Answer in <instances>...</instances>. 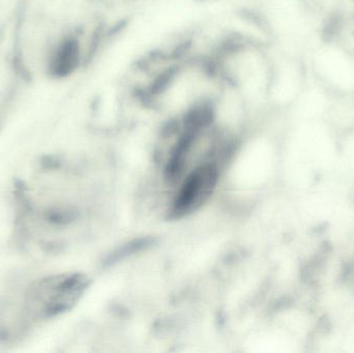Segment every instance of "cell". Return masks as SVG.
<instances>
[{
	"label": "cell",
	"instance_id": "1",
	"mask_svg": "<svg viewBox=\"0 0 354 353\" xmlns=\"http://www.w3.org/2000/svg\"><path fill=\"white\" fill-rule=\"evenodd\" d=\"M89 279L83 274L43 278L26 294V310L35 319H50L70 311L86 292Z\"/></svg>",
	"mask_w": 354,
	"mask_h": 353
},
{
	"label": "cell",
	"instance_id": "4",
	"mask_svg": "<svg viewBox=\"0 0 354 353\" xmlns=\"http://www.w3.org/2000/svg\"><path fill=\"white\" fill-rule=\"evenodd\" d=\"M351 1L354 2V0H351Z\"/></svg>",
	"mask_w": 354,
	"mask_h": 353
},
{
	"label": "cell",
	"instance_id": "3",
	"mask_svg": "<svg viewBox=\"0 0 354 353\" xmlns=\"http://www.w3.org/2000/svg\"><path fill=\"white\" fill-rule=\"evenodd\" d=\"M198 3L201 4H212V3H218V2L225 1V0H195Z\"/></svg>",
	"mask_w": 354,
	"mask_h": 353
},
{
	"label": "cell",
	"instance_id": "2",
	"mask_svg": "<svg viewBox=\"0 0 354 353\" xmlns=\"http://www.w3.org/2000/svg\"><path fill=\"white\" fill-rule=\"evenodd\" d=\"M218 175V165L210 161L200 164L191 171L174 198L169 211L170 219H183L199 211L214 194Z\"/></svg>",
	"mask_w": 354,
	"mask_h": 353
}]
</instances>
